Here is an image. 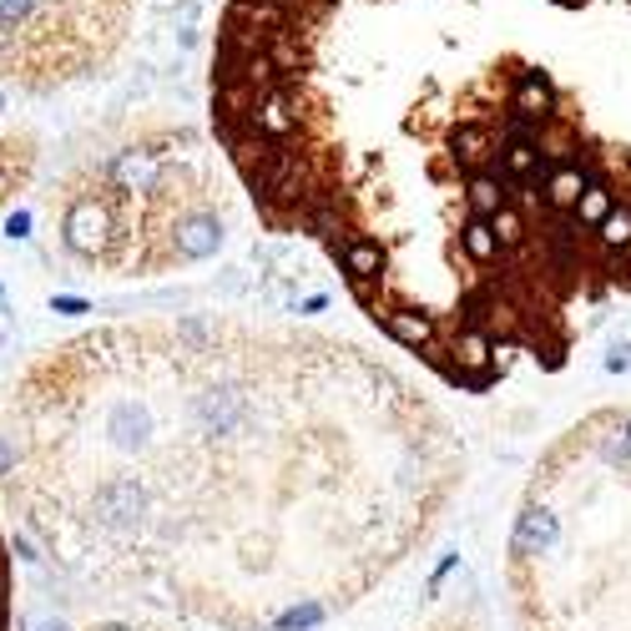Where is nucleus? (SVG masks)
Wrapping results in <instances>:
<instances>
[{"mask_svg":"<svg viewBox=\"0 0 631 631\" xmlns=\"http://www.w3.org/2000/svg\"><path fill=\"white\" fill-rule=\"evenodd\" d=\"M61 243H67L77 258H102L112 243H117V212L106 198H77L67 208V223H61Z\"/></svg>","mask_w":631,"mask_h":631,"instance_id":"f257e3e1","label":"nucleus"},{"mask_svg":"<svg viewBox=\"0 0 631 631\" xmlns=\"http://www.w3.org/2000/svg\"><path fill=\"white\" fill-rule=\"evenodd\" d=\"M172 248H177V258H187V264L212 258V253L223 248V223H218L212 212H187V218H177V227H172Z\"/></svg>","mask_w":631,"mask_h":631,"instance_id":"f03ea898","label":"nucleus"},{"mask_svg":"<svg viewBox=\"0 0 631 631\" xmlns=\"http://www.w3.org/2000/svg\"><path fill=\"white\" fill-rule=\"evenodd\" d=\"M449 147H455V162H460L465 172H486L500 162V137H495V127H486V121L455 127V132H449Z\"/></svg>","mask_w":631,"mask_h":631,"instance_id":"7ed1b4c3","label":"nucleus"},{"mask_svg":"<svg viewBox=\"0 0 631 631\" xmlns=\"http://www.w3.org/2000/svg\"><path fill=\"white\" fill-rule=\"evenodd\" d=\"M198 420L208 434H233L237 424L248 420V395L243 389H208L198 399Z\"/></svg>","mask_w":631,"mask_h":631,"instance_id":"20e7f679","label":"nucleus"},{"mask_svg":"<svg viewBox=\"0 0 631 631\" xmlns=\"http://www.w3.org/2000/svg\"><path fill=\"white\" fill-rule=\"evenodd\" d=\"M490 334L486 329H460L455 343H449V364H455V384L470 379V384H486V369H490Z\"/></svg>","mask_w":631,"mask_h":631,"instance_id":"39448f33","label":"nucleus"},{"mask_svg":"<svg viewBox=\"0 0 631 631\" xmlns=\"http://www.w3.org/2000/svg\"><path fill=\"white\" fill-rule=\"evenodd\" d=\"M592 162L581 157V162H561V167L546 172V183H540V192H546V208L551 212H571L581 198V187H586V177H592Z\"/></svg>","mask_w":631,"mask_h":631,"instance_id":"423d86ee","label":"nucleus"},{"mask_svg":"<svg viewBox=\"0 0 631 631\" xmlns=\"http://www.w3.org/2000/svg\"><path fill=\"white\" fill-rule=\"evenodd\" d=\"M96 511H102L106 526H132L137 515L147 511V490L137 486V480H112V486H102V495H96Z\"/></svg>","mask_w":631,"mask_h":631,"instance_id":"0eeeda50","label":"nucleus"},{"mask_svg":"<svg viewBox=\"0 0 631 631\" xmlns=\"http://www.w3.org/2000/svg\"><path fill=\"white\" fill-rule=\"evenodd\" d=\"M112 183H117L121 192H152V187L162 183V157L132 147V152H121V157L112 162Z\"/></svg>","mask_w":631,"mask_h":631,"instance_id":"6e6552de","label":"nucleus"},{"mask_svg":"<svg viewBox=\"0 0 631 631\" xmlns=\"http://www.w3.org/2000/svg\"><path fill=\"white\" fill-rule=\"evenodd\" d=\"M515 117H526V121H551L556 112V86L546 71H521V86H515V102H511Z\"/></svg>","mask_w":631,"mask_h":631,"instance_id":"1a4fd4ad","label":"nucleus"},{"mask_svg":"<svg viewBox=\"0 0 631 631\" xmlns=\"http://www.w3.org/2000/svg\"><path fill=\"white\" fill-rule=\"evenodd\" d=\"M556 536H561V526H556L551 511H526L521 521H515V536H511V551L515 556H540L551 551Z\"/></svg>","mask_w":631,"mask_h":631,"instance_id":"9d476101","label":"nucleus"},{"mask_svg":"<svg viewBox=\"0 0 631 631\" xmlns=\"http://www.w3.org/2000/svg\"><path fill=\"white\" fill-rule=\"evenodd\" d=\"M106 430H112V440H117L121 449H147L152 445V414H147L142 405H117L112 409V420H106Z\"/></svg>","mask_w":631,"mask_h":631,"instance_id":"9b49d317","label":"nucleus"},{"mask_svg":"<svg viewBox=\"0 0 631 631\" xmlns=\"http://www.w3.org/2000/svg\"><path fill=\"white\" fill-rule=\"evenodd\" d=\"M384 334L395 343H405V349H424L434 339V318L420 314V308H389L384 314Z\"/></svg>","mask_w":631,"mask_h":631,"instance_id":"f8f14e48","label":"nucleus"},{"mask_svg":"<svg viewBox=\"0 0 631 631\" xmlns=\"http://www.w3.org/2000/svg\"><path fill=\"white\" fill-rule=\"evenodd\" d=\"M611 183H606L601 172H592V177H586V187H581V198H576V208L565 212V218H571V223L576 227H596L606 218V208H611Z\"/></svg>","mask_w":631,"mask_h":631,"instance_id":"ddd939ff","label":"nucleus"},{"mask_svg":"<svg viewBox=\"0 0 631 631\" xmlns=\"http://www.w3.org/2000/svg\"><path fill=\"white\" fill-rule=\"evenodd\" d=\"M465 198H470V212H475V218H490L500 202H511V183H505L495 167H486V172H475V177H470Z\"/></svg>","mask_w":631,"mask_h":631,"instance_id":"4468645a","label":"nucleus"},{"mask_svg":"<svg viewBox=\"0 0 631 631\" xmlns=\"http://www.w3.org/2000/svg\"><path fill=\"white\" fill-rule=\"evenodd\" d=\"M264 51L273 56L278 77H283V81H299V71H303V46H299V31H293V26H278V31H268Z\"/></svg>","mask_w":631,"mask_h":631,"instance_id":"2eb2a0df","label":"nucleus"},{"mask_svg":"<svg viewBox=\"0 0 631 631\" xmlns=\"http://www.w3.org/2000/svg\"><path fill=\"white\" fill-rule=\"evenodd\" d=\"M592 233H596V243H601L606 253L631 248V202H611V208H606V218L592 227Z\"/></svg>","mask_w":631,"mask_h":631,"instance_id":"dca6fc26","label":"nucleus"},{"mask_svg":"<svg viewBox=\"0 0 631 631\" xmlns=\"http://www.w3.org/2000/svg\"><path fill=\"white\" fill-rule=\"evenodd\" d=\"M460 248L470 264H495L500 243H495V233H490V218H470V223L460 227Z\"/></svg>","mask_w":631,"mask_h":631,"instance_id":"f3484780","label":"nucleus"},{"mask_svg":"<svg viewBox=\"0 0 631 631\" xmlns=\"http://www.w3.org/2000/svg\"><path fill=\"white\" fill-rule=\"evenodd\" d=\"M490 233H495L500 253L526 248V218H521V208H511V202H500V208L490 212Z\"/></svg>","mask_w":631,"mask_h":631,"instance_id":"a211bd4d","label":"nucleus"},{"mask_svg":"<svg viewBox=\"0 0 631 631\" xmlns=\"http://www.w3.org/2000/svg\"><path fill=\"white\" fill-rule=\"evenodd\" d=\"M318 621H324V606L303 601V606H293V611H283V617L273 621V631H308V627H318Z\"/></svg>","mask_w":631,"mask_h":631,"instance_id":"6ab92c4d","label":"nucleus"},{"mask_svg":"<svg viewBox=\"0 0 631 631\" xmlns=\"http://www.w3.org/2000/svg\"><path fill=\"white\" fill-rule=\"evenodd\" d=\"M36 11V0H0V26H15V21H26Z\"/></svg>","mask_w":631,"mask_h":631,"instance_id":"aec40b11","label":"nucleus"},{"mask_svg":"<svg viewBox=\"0 0 631 631\" xmlns=\"http://www.w3.org/2000/svg\"><path fill=\"white\" fill-rule=\"evenodd\" d=\"M606 374H631V343H611L606 349Z\"/></svg>","mask_w":631,"mask_h":631,"instance_id":"412c9836","label":"nucleus"},{"mask_svg":"<svg viewBox=\"0 0 631 631\" xmlns=\"http://www.w3.org/2000/svg\"><path fill=\"white\" fill-rule=\"evenodd\" d=\"M601 460H606V465H631V440H606V445H601Z\"/></svg>","mask_w":631,"mask_h":631,"instance_id":"4be33fe9","label":"nucleus"},{"mask_svg":"<svg viewBox=\"0 0 631 631\" xmlns=\"http://www.w3.org/2000/svg\"><path fill=\"white\" fill-rule=\"evenodd\" d=\"M31 233V212H11L5 218V237H26Z\"/></svg>","mask_w":631,"mask_h":631,"instance_id":"5701e85b","label":"nucleus"},{"mask_svg":"<svg viewBox=\"0 0 631 631\" xmlns=\"http://www.w3.org/2000/svg\"><path fill=\"white\" fill-rule=\"evenodd\" d=\"M51 308H56V314H67V318L86 314V303H81V299H51Z\"/></svg>","mask_w":631,"mask_h":631,"instance_id":"b1692460","label":"nucleus"},{"mask_svg":"<svg viewBox=\"0 0 631 631\" xmlns=\"http://www.w3.org/2000/svg\"><path fill=\"white\" fill-rule=\"evenodd\" d=\"M15 556H21V561H31V565H36V561H40V556H36V546H31V540H26V536H15Z\"/></svg>","mask_w":631,"mask_h":631,"instance_id":"393cba45","label":"nucleus"},{"mask_svg":"<svg viewBox=\"0 0 631 631\" xmlns=\"http://www.w3.org/2000/svg\"><path fill=\"white\" fill-rule=\"evenodd\" d=\"M11 460H15V449H11V445H5V434H0V475L11 470Z\"/></svg>","mask_w":631,"mask_h":631,"instance_id":"a878e982","label":"nucleus"},{"mask_svg":"<svg viewBox=\"0 0 631 631\" xmlns=\"http://www.w3.org/2000/svg\"><path fill=\"white\" fill-rule=\"evenodd\" d=\"M36 631H67V627H61V621H40Z\"/></svg>","mask_w":631,"mask_h":631,"instance_id":"bb28decb","label":"nucleus"},{"mask_svg":"<svg viewBox=\"0 0 631 631\" xmlns=\"http://www.w3.org/2000/svg\"><path fill=\"white\" fill-rule=\"evenodd\" d=\"M621 434H627V440H631V420H627V424H621Z\"/></svg>","mask_w":631,"mask_h":631,"instance_id":"cd10ccee","label":"nucleus"},{"mask_svg":"<svg viewBox=\"0 0 631 631\" xmlns=\"http://www.w3.org/2000/svg\"><path fill=\"white\" fill-rule=\"evenodd\" d=\"M556 5H581V0H556Z\"/></svg>","mask_w":631,"mask_h":631,"instance_id":"c85d7f7f","label":"nucleus"},{"mask_svg":"<svg viewBox=\"0 0 631 631\" xmlns=\"http://www.w3.org/2000/svg\"><path fill=\"white\" fill-rule=\"evenodd\" d=\"M102 631H127V627H102Z\"/></svg>","mask_w":631,"mask_h":631,"instance_id":"c756f323","label":"nucleus"},{"mask_svg":"<svg viewBox=\"0 0 631 631\" xmlns=\"http://www.w3.org/2000/svg\"><path fill=\"white\" fill-rule=\"evenodd\" d=\"M0 56H5V40H0Z\"/></svg>","mask_w":631,"mask_h":631,"instance_id":"7c9ffc66","label":"nucleus"},{"mask_svg":"<svg viewBox=\"0 0 631 631\" xmlns=\"http://www.w3.org/2000/svg\"><path fill=\"white\" fill-rule=\"evenodd\" d=\"M0 183H5V172H0Z\"/></svg>","mask_w":631,"mask_h":631,"instance_id":"2f4dec72","label":"nucleus"}]
</instances>
